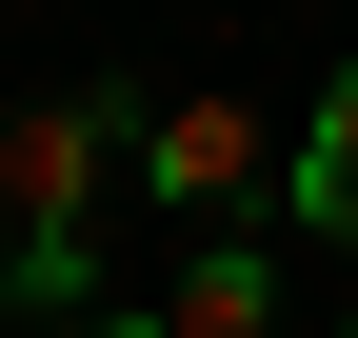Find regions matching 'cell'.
I'll return each mask as SVG.
<instances>
[{
  "instance_id": "4",
  "label": "cell",
  "mask_w": 358,
  "mask_h": 338,
  "mask_svg": "<svg viewBox=\"0 0 358 338\" xmlns=\"http://www.w3.org/2000/svg\"><path fill=\"white\" fill-rule=\"evenodd\" d=\"M299 219H319V239H358V60H338V100L299 119Z\"/></svg>"
},
{
  "instance_id": "5",
  "label": "cell",
  "mask_w": 358,
  "mask_h": 338,
  "mask_svg": "<svg viewBox=\"0 0 358 338\" xmlns=\"http://www.w3.org/2000/svg\"><path fill=\"white\" fill-rule=\"evenodd\" d=\"M338 338H358V318H338Z\"/></svg>"
},
{
  "instance_id": "1",
  "label": "cell",
  "mask_w": 358,
  "mask_h": 338,
  "mask_svg": "<svg viewBox=\"0 0 358 338\" xmlns=\"http://www.w3.org/2000/svg\"><path fill=\"white\" fill-rule=\"evenodd\" d=\"M140 159V119L120 100H20L0 119V219H20V299H80V219H100V179Z\"/></svg>"
},
{
  "instance_id": "2",
  "label": "cell",
  "mask_w": 358,
  "mask_h": 338,
  "mask_svg": "<svg viewBox=\"0 0 358 338\" xmlns=\"http://www.w3.org/2000/svg\"><path fill=\"white\" fill-rule=\"evenodd\" d=\"M279 179H299V159H279L259 100H159V119H140V199H159V219H219V239H239Z\"/></svg>"
},
{
  "instance_id": "3",
  "label": "cell",
  "mask_w": 358,
  "mask_h": 338,
  "mask_svg": "<svg viewBox=\"0 0 358 338\" xmlns=\"http://www.w3.org/2000/svg\"><path fill=\"white\" fill-rule=\"evenodd\" d=\"M159 338H279V259H259V239H199V259L159 279Z\"/></svg>"
}]
</instances>
